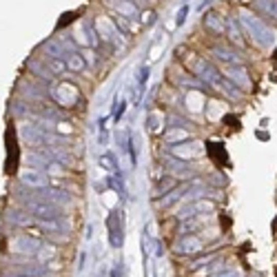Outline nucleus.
Instances as JSON below:
<instances>
[{"instance_id": "nucleus-1", "label": "nucleus", "mask_w": 277, "mask_h": 277, "mask_svg": "<svg viewBox=\"0 0 277 277\" xmlns=\"http://www.w3.org/2000/svg\"><path fill=\"white\" fill-rule=\"evenodd\" d=\"M25 208L35 217H60V207H55L42 197H29L25 200Z\"/></svg>"}, {"instance_id": "nucleus-2", "label": "nucleus", "mask_w": 277, "mask_h": 277, "mask_svg": "<svg viewBox=\"0 0 277 277\" xmlns=\"http://www.w3.org/2000/svg\"><path fill=\"white\" fill-rule=\"evenodd\" d=\"M40 246H42L40 240L29 237V235H16V237H11V242H9L11 251L22 253V255H35V253L40 251Z\"/></svg>"}, {"instance_id": "nucleus-3", "label": "nucleus", "mask_w": 277, "mask_h": 277, "mask_svg": "<svg viewBox=\"0 0 277 277\" xmlns=\"http://www.w3.org/2000/svg\"><path fill=\"white\" fill-rule=\"evenodd\" d=\"M38 191H40L38 197L51 202V204H55V207H71V204H73V197H71L67 191H60V189H38Z\"/></svg>"}, {"instance_id": "nucleus-4", "label": "nucleus", "mask_w": 277, "mask_h": 277, "mask_svg": "<svg viewBox=\"0 0 277 277\" xmlns=\"http://www.w3.org/2000/svg\"><path fill=\"white\" fill-rule=\"evenodd\" d=\"M18 177H20L22 184H27V187H31V189H45L47 187L45 173L38 171V169H34V166H29V169H22Z\"/></svg>"}, {"instance_id": "nucleus-5", "label": "nucleus", "mask_w": 277, "mask_h": 277, "mask_svg": "<svg viewBox=\"0 0 277 277\" xmlns=\"http://www.w3.org/2000/svg\"><path fill=\"white\" fill-rule=\"evenodd\" d=\"M53 98L62 106H71V104H76V100H78V91L71 85H60L58 89H53Z\"/></svg>"}, {"instance_id": "nucleus-6", "label": "nucleus", "mask_w": 277, "mask_h": 277, "mask_svg": "<svg viewBox=\"0 0 277 277\" xmlns=\"http://www.w3.org/2000/svg\"><path fill=\"white\" fill-rule=\"evenodd\" d=\"M175 251L177 253H197V251H202V240H197L195 235H189V237H182L180 242H177V246H175Z\"/></svg>"}, {"instance_id": "nucleus-7", "label": "nucleus", "mask_w": 277, "mask_h": 277, "mask_svg": "<svg viewBox=\"0 0 277 277\" xmlns=\"http://www.w3.org/2000/svg\"><path fill=\"white\" fill-rule=\"evenodd\" d=\"M42 60H45V65H47V71H51L53 76H62V73H67V62H65V58H53V55H42Z\"/></svg>"}, {"instance_id": "nucleus-8", "label": "nucleus", "mask_w": 277, "mask_h": 277, "mask_svg": "<svg viewBox=\"0 0 277 277\" xmlns=\"http://www.w3.org/2000/svg\"><path fill=\"white\" fill-rule=\"evenodd\" d=\"M65 62H67V69L73 71V73H80V71L87 69L85 58H82L80 53H76V51H69V53H67V58H65Z\"/></svg>"}, {"instance_id": "nucleus-9", "label": "nucleus", "mask_w": 277, "mask_h": 277, "mask_svg": "<svg viewBox=\"0 0 277 277\" xmlns=\"http://www.w3.org/2000/svg\"><path fill=\"white\" fill-rule=\"evenodd\" d=\"M38 226L49 231V233H60L62 231V220L60 217H38Z\"/></svg>"}, {"instance_id": "nucleus-10", "label": "nucleus", "mask_w": 277, "mask_h": 277, "mask_svg": "<svg viewBox=\"0 0 277 277\" xmlns=\"http://www.w3.org/2000/svg\"><path fill=\"white\" fill-rule=\"evenodd\" d=\"M204 27L215 31V34H224V18H220L215 14H208V16H204Z\"/></svg>"}, {"instance_id": "nucleus-11", "label": "nucleus", "mask_w": 277, "mask_h": 277, "mask_svg": "<svg viewBox=\"0 0 277 277\" xmlns=\"http://www.w3.org/2000/svg\"><path fill=\"white\" fill-rule=\"evenodd\" d=\"M45 51H47L49 55H53V58H67V53H69V51H65V47H62L58 40L45 42Z\"/></svg>"}, {"instance_id": "nucleus-12", "label": "nucleus", "mask_w": 277, "mask_h": 277, "mask_svg": "<svg viewBox=\"0 0 277 277\" xmlns=\"http://www.w3.org/2000/svg\"><path fill=\"white\" fill-rule=\"evenodd\" d=\"M55 255H58V251H55L53 244H42L40 251L35 253V257H38L40 262H49V260H53Z\"/></svg>"}, {"instance_id": "nucleus-13", "label": "nucleus", "mask_w": 277, "mask_h": 277, "mask_svg": "<svg viewBox=\"0 0 277 277\" xmlns=\"http://www.w3.org/2000/svg\"><path fill=\"white\" fill-rule=\"evenodd\" d=\"M9 222H11V224H20V226H29V224H31V217H29V213L11 211V213H9Z\"/></svg>"}, {"instance_id": "nucleus-14", "label": "nucleus", "mask_w": 277, "mask_h": 277, "mask_svg": "<svg viewBox=\"0 0 277 277\" xmlns=\"http://www.w3.org/2000/svg\"><path fill=\"white\" fill-rule=\"evenodd\" d=\"M193 208H195V213H204V211L211 213L213 208H215V204H213V202H207V200H200L193 204Z\"/></svg>"}, {"instance_id": "nucleus-15", "label": "nucleus", "mask_w": 277, "mask_h": 277, "mask_svg": "<svg viewBox=\"0 0 277 277\" xmlns=\"http://www.w3.org/2000/svg\"><path fill=\"white\" fill-rule=\"evenodd\" d=\"M187 138H189V133H187V131H182V129H173V131L169 133V136H166V140L175 144L177 140H187Z\"/></svg>"}, {"instance_id": "nucleus-16", "label": "nucleus", "mask_w": 277, "mask_h": 277, "mask_svg": "<svg viewBox=\"0 0 277 277\" xmlns=\"http://www.w3.org/2000/svg\"><path fill=\"white\" fill-rule=\"evenodd\" d=\"M80 55H82V58H85V62H87V65H89V67H93V65H96V53H93V49H87V47H85V49L80 51Z\"/></svg>"}, {"instance_id": "nucleus-17", "label": "nucleus", "mask_w": 277, "mask_h": 277, "mask_svg": "<svg viewBox=\"0 0 277 277\" xmlns=\"http://www.w3.org/2000/svg\"><path fill=\"white\" fill-rule=\"evenodd\" d=\"M220 277H242V271H226V273H222Z\"/></svg>"}]
</instances>
